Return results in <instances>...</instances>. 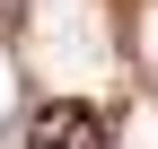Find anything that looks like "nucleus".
<instances>
[{
  "mask_svg": "<svg viewBox=\"0 0 158 149\" xmlns=\"http://www.w3.org/2000/svg\"><path fill=\"white\" fill-rule=\"evenodd\" d=\"M114 132H106V114H97L88 97H53L44 114L27 123V149H106Z\"/></svg>",
  "mask_w": 158,
  "mask_h": 149,
  "instance_id": "f257e3e1",
  "label": "nucleus"
}]
</instances>
